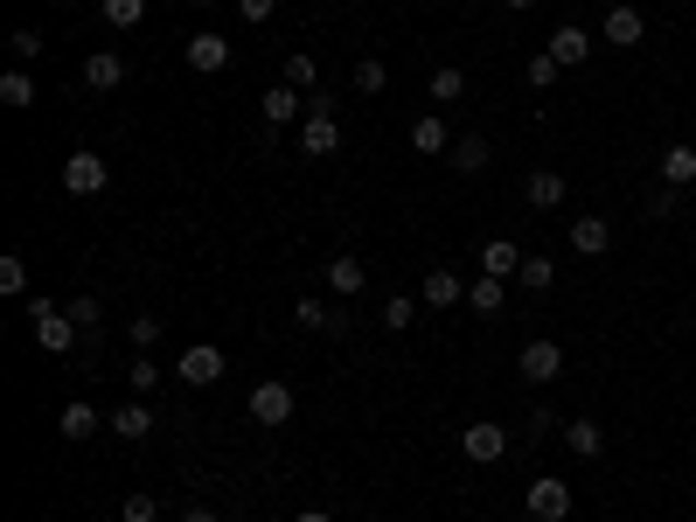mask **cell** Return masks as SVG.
<instances>
[{
  "label": "cell",
  "mask_w": 696,
  "mask_h": 522,
  "mask_svg": "<svg viewBox=\"0 0 696 522\" xmlns=\"http://www.w3.org/2000/svg\"><path fill=\"white\" fill-rule=\"evenodd\" d=\"M28 334L43 342V356H70L84 328L70 321V307H49V300H35V307H28Z\"/></svg>",
  "instance_id": "6da1fadb"
},
{
  "label": "cell",
  "mask_w": 696,
  "mask_h": 522,
  "mask_svg": "<svg viewBox=\"0 0 696 522\" xmlns=\"http://www.w3.org/2000/svg\"><path fill=\"white\" fill-rule=\"evenodd\" d=\"M251 418L266 425V432H279V425H293V412H299V398H293V383H279V377H266V383H251Z\"/></svg>",
  "instance_id": "7a4b0ae2"
},
{
  "label": "cell",
  "mask_w": 696,
  "mask_h": 522,
  "mask_svg": "<svg viewBox=\"0 0 696 522\" xmlns=\"http://www.w3.org/2000/svg\"><path fill=\"white\" fill-rule=\"evenodd\" d=\"M105 189H111V161L105 154H63V195L91 202V195H105Z\"/></svg>",
  "instance_id": "3957f363"
},
{
  "label": "cell",
  "mask_w": 696,
  "mask_h": 522,
  "mask_svg": "<svg viewBox=\"0 0 696 522\" xmlns=\"http://www.w3.org/2000/svg\"><path fill=\"white\" fill-rule=\"evenodd\" d=\"M223 369H231V363H223V348H216V342H188V348H181V363H175V377H181V383H196V390H216V383H223Z\"/></svg>",
  "instance_id": "277c9868"
},
{
  "label": "cell",
  "mask_w": 696,
  "mask_h": 522,
  "mask_svg": "<svg viewBox=\"0 0 696 522\" xmlns=\"http://www.w3.org/2000/svg\"><path fill=\"white\" fill-rule=\"evenodd\" d=\"M299 154H314V161H328V154H342V119H334L328 105H314L307 119H299Z\"/></svg>",
  "instance_id": "5b68a950"
},
{
  "label": "cell",
  "mask_w": 696,
  "mask_h": 522,
  "mask_svg": "<svg viewBox=\"0 0 696 522\" xmlns=\"http://www.w3.org/2000/svg\"><path fill=\"white\" fill-rule=\"evenodd\" d=\"M522 509H530L536 522H564V515H571V481L536 474V481H530V495H522Z\"/></svg>",
  "instance_id": "8992f818"
},
{
  "label": "cell",
  "mask_w": 696,
  "mask_h": 522,
  "mask_svg": "<svg viewBox=\"0 0 696 522\" xmlns=\"http://www.w3.org/2000/svg\"><path fill=\"white\" fill-rule=\"evenodd\" d=\"M460 453L474 460V467H495V460H509V432H502L495 418H481V425H467V432H460Z\"/></svg>",
  "instance_id": "52a82bcc"
},
{
  "label": "cell",
  "mask_w": 696,
  "mask_h": 522,
  "mask_svg": "<svg viewBox=\"0 0 696 522\" xmlns=\"http://www.w3.org/2000/svg\"><path fill=\"white\" fill-rule=\"evenodd\" d=\"M181 56H188V70H202V78H216V70H231V43H223L216 28H196L181 43Z\"/></svg>",
  "instance_id": "ba28073f"
},
{
  "label": "cell",
  "mask_w": 696,
  "mask_h": 522,
  "mask_svg": "<svg viewBox=\"0 0 696 522\" xmlns=\"http://www.w3.org/2000/svg\"><path fill=\"white\" fill-rule=\"evenodd\" d=\"M516 369H522V377H530V383H551V377H564V348L551 342V334H536V342H522Z\"/></svg>",
  "instance_id": "9c48e42d"
},
{
  "label": "cell",
  "mask_w": 696,
  "mask_h": 522,
  "mask_svg": "<svg viewBox=\"0 0 696 522\" xmlns=\"http://www.w3.org/2000/svg\"><path fill=\"white\" fill-rule=\"evenodd\" d=\"M418 300H425V313H446V307H460V300H467V278H460L453 265H432V272H425V286H418Z\"/></svg>",
  "instance_id": "30bf717a"
},
{
  "label": "cell",
  "mask_w": 696,
  "mask_h": 522,
  "mask_svg": "<svg viewBox=\"0 0 696 522\" xmlns=\"http://www.w3.org/2000/svg\"><path fill=\"white\" fill-rule=\"evenodd\" d=\"M105 432H111V439H126V446H140L146 432H154V404H146V398H126L119 412L105 418Z\"/></svg>",
  "instance_id": "8fae6325"
},
{
  "label": "cell",
  "mask_w": 696,
  "mask_h": 522,
  "mask_svg": "<svg viewBox=\"0 0 696 522\" xmlns=\"http://www.w3.org/2000/svg\"><path fill=\"white\" fill-rule=\"evenodd\" d=\"M641 35H648V14L641 8H613L606 28H599V43H606V49H641Z\"/></svg>",
  "instance_id": "7c38bea8"
},
{
  "label": "cell",
  "mask_w": 696,
  "mask_h": 522,
  "mask_svg": "<svg viewBox=\"0 0 696 522\" xmlns=\"http://www.w3.org/2000/svg\"><path fill=\"white\" fill-rule=\"evenodd\" d=\"M98 425H105V418H98V404H84V398H70V404H63V412H56V432H63L70 446H84V439H98Z\"/></svg>",
  "instance_id": "4fadbf2b"
},
{
  "label": "cell",
  "mask_w": 696,
  "mask_h": 522,
  "mask_svg": "<svg viewBox=\"0 0 696 522\" xmlns=\"http://www.w3.org/2000/svg\"><path fill=\"white\" fill-rule=\"evenodd\" d=\"M592 43H599V35L592 28H578V22H564L557 35H551V43H543V49H551L557 56V63L564 70H578V63H586V56H592Z\"/></svg>",
  "instance_id": "5bb4252c"
},
{
  "label": "cell",
  "mask_w": 696,
  "mask_h": 522,
  "mask_svg": "<svg viewBox=\"0 0 696 522\" xmlns=\"http://www.w3.org/2000/svg\"><path fill=\"white\" fill-rule=\"evenodd\" d=\"M522 195H530V210H564V195H571V181H564L557 167H536V175L522 181Z\"/></svg>",
  "instance_id": "9a60e30c"
},
{
  "label": "cell",
  "mask_w": 696,
  "mask_h": 522,
  "mask_svg": "<svg viewBox=\"0 0 696 522\" xmlns=\"http://www.w3.org/2000/svg\"><path fill=\"white\" fill-rule=\"evenodd\" d=\"M84 84H91V91H119V84H126V56H119V49H91V56H84Z\"/></svg>",
  "instance_id": "2e32d148"
},
{
  "label": "cell",
  "mask_w": 696,
  "mask_h": 522,
  "mask_svg": "<svg viewBox=\"0 0 696 522\" xmlns=\"http://www.w3.org/2000/svg\"><path fill=\"white\" fill-rule=\"evenodd\" d=\"M606 245H613V223L606 216H571V251L578 258H606Z\"/></svg>",
  "instance_id": "e0dca14e"
},
{
  "label": "cell",
  "mask_w": 696,
  "mask_h": 522,
  "mask_svg": "<svg viewBox=\"0 0 696 522\" xmlns=\"http://www.w3.org/2000/svg\"><path fill=\"white\" fill-rule=\"evenodd\" d=\"M481 272H487V278H516V272H522L516 237H487V245H481Z\"/></svg>",
  "instance_id": "ac0fdd59"
},
{
  "label": "cell",
  "mask_w": 696,
  "mask_h": 522,
  "mask_svg": "<svg viewBox=\"0 0 696 522\" xmlns=\"http://www.w3.org/2000/svg\"><path fill=\"white\" fill-rule=\"evenodd\" d=\"M369 286V272H363V258H328V293H342V300H355V293Z\"/></svg>",
  "instance_id": "d6986e66"
},
{
  "label": "cell",
  "mask_w": 696,
  "mask_h": 522,
  "mask_svg": "<svg viewBox=\"0 0 696 522\" xmlns=\"http://www.w3.org/2000/svg\"><path fill=\"white\" fill-rule=\"evenodd\" d=\"M564 446H571L578 460H599L606 453V432H599V418H564Z\"/></svg>",
  "instance_id": "ffe728a7"
},
{
  "label": "cell",
  "mask_w": 696,
  "mask_h": 522,
  "mask_svg": "<svg viewBox=\"0 0 696 522\" xmlns=\"http://www.w3.org/2000/svg\"><path fill=\"white\" fill-rule=\"evenodd\" d=\"M293 321L307 328V334H342V328H349V313H342V307H321V300H299V307H293Z\"/></svg>",
  "instance_id": "44dd1931"
},
{
  "label": "cell",
  "mask_w": 696,
  "mask_h": 522,
  "mask_svg": "<svg viewBox=\"0 0 696 522\" xmlns=\"http://www.w3.org/2000/svg\"><path fill=\"white\" fill-rule=\"evenodd\" d=\"M411 146H418V154H453V126H446L439 111H425V119L411 126Z\"/></svg>",
  "instance_id": "7402d4cb"
},
{
  "label": "cell",
  "mask_w": 696,
  "mask_h": 522,
  "mask_svg": "<svg viewBox=\"0 0 696 522\" xmlns=\"http://www.w3.org/2000/svg\"><path fill=\"white\" fill-rule=\"evenodd\" d=\"M299 111H314L307 91H293V84H272L266 91V126H286V119H299Z\"/></svg>",
  "instance_id": "603a6c76"
},
{
  "label": "cell",
  "mask_w": 696,
  "mask_h": 522,
  "mask_svg": "<svg viewBox=\"0 0 696 522\" xmlns=\"http://www.w3.org/2000/svg\"><path fill=\"white\" fill-rule=\"evenodd\" d=\"M662 181H669V189H689V181H696V146H683V140L662 146Z\"/></svg>",
  "instance_id": "cb8c5ba5"
},
{
  "label": "cell",
  "mask_w": 696,
  "mask_h": 522,
  "mask_svg": "<svg viewBox=\"0 0 696 522\" xmlns=\"http://www.w3.org/2000/svg\"><path fill=\"white\" fill-rule=\"evenodd\" d=\"M467 307H474V313H502V307H509V278H474V286H467Z\"/></svg>",
  "instance_id": "d4e9b609"
},
{
  "label": "cell",
  "mask_w": 696,
  "mask_h": 522,
  "mask_svg": "<svg viewBox=\"0 0 696 522\" xmlns=\"http://www.w3.org/2000/svg\"><path fill=\"white\" fill-rule=\"evenodd\" d=\"M286 84H293V91H314V105H328V98H321V63H314L307 49L286 56Z\"/></svg>",
  "instance_id": "484cf974"
},
{
  "label": "cell",
  "mask_w": 696,
  "mask_h": 522,
  "mask_svg": "<svg viewBox=\"0 0 696 522\" xmlns=\"http://www.w3.org/2000/svg\"><path fill=\"white\" fill-rule=\"evenodd\" d=\"M0 105H8V111H28V105H35V78H28L22 63L0 70Z\"/></svg>",
  "instance_id": "4316f807"
},
{
  "label": "cell",
  "mask_w": 696,
  "mask_h": 522,
  "mask_svg": "<svg viewBox=\"0 0 696 522\" xmlns=\"http://www.w3.org/2000/svg\"><path fill=\"white\" fill-rule=\"evenodd\" d=\"M425 91H432V105H453V98H467V70H460V63H439Z\"/></svg>",
  "instance_id": "83f0119b"
},
{
  "label": "cell",
  "mask_w": 696,
  "mask_h": 522,
  "mask_svg": "<svg viewBox=\"0 0 696 522\" xmlns=\"http://www.w3.org/2000/svg\"><path fill=\"white\" fill-rule=\"evenodd\" d=\"M418 307H425V300H418V293H390V300H384V328H390V334H404V328H418Z\"/></svg>",
  "instance_id": "f1b7e54d"
},
{
  "label": "cell",
  "mask_w": 696,
  "mask_h": 522,
  "mask_svg": "<svg viewBox=\"0 0 696 522\" xmlns=\"http://www.w3.org/2000/svg\"><path fill=\"white\" fill-rule=\"evenodd\" d=\"M98 14H105V28H140L146 22V0H98Z\"/></svg>",
  "instance_id": "f546056e"
},
{
  "label": "cell",
  "mask_w": 696,
  "mask_h": 522,
  "mask_svg": "<svg viewBox=\"0 0 696 522\" xmlns=\"http://www.w3.org/2000/svg\"><path fill=\"white\" fill-rule=\"evenodd\" d=\"M446 161H453L460 175H481V167H487V140H481V133H460V140H453V154H446Z\"/></svg>",
  "instance_id": "4dcf8cb0"
},
{
  "label": "cell",
  "mask_w": 696,
  "mask_h": 522,
  "mask_svg": "<svg viewBox=\"0 0 696 522\" xmlns=\"http://www.w3.org/2000/svg\"><path fill=\"white\" fill-rule=\"evenodd\" d=\"M355 91H363V98H384V91H390L384 56H363V63H355Z\"/></svg>",
  "instance_id": "1f68e13d"
},
{
  "label": "cell",
  "mask_w": 696,
  "mask_h": 522,
  "mask_svg": "<svg viewBox=\"0 0 696 522\" xmlns=\"http://www.w3.org/2000/svg\"><path fill=\"white\" fill-rule=\"evenodd\" d=\"M516 278H522V293H551V286H557V265L536 251V258H522V272H516Z\"/></svg>",
  "instance_id": "d6a6232c"
},
{
  "label": "cell",
  "mask_w": 696,
  "mask_h": 522,
  "mask_svg": "<svg viewBox=\"0 0 696 522\" xmlns=\"http://www.w3.org/2000/svg\"><path fill=\"white\" fill-rule=\"evenodd\" d=\"M126 342H133L140 356H154V342H161V321H154V313H133V321H126Z\"/></svg>",
  "instance_id": "836d02e7"
},
{
  "label": "cell",
  "mask_w": 696,
  "mask_h": 522,
  "mask_svg": "<svg viewBox=\"0 0 696 522\" xmlns=\"http://www.w3.org/2000/svg\"><path fill=\"white\" fill-rule=\"evenodd\" d=\"M154 383H161L154 356H133V369H126V390H133V398H154Z\"/></svg>",
  "instance_id": "e575fe53"
},
{
  "label": "cell",
  "mask_w": 696,
  "mask_h": 522,
  "mask_svg": "<svg viewBox=\"0 0 696 522\" xmlns=\"http://www.w3.org/2000/svg\"><path fill=\"white\" fill-rule=\"evenodd\" d=\"M0 293H8V300H22V293H28V265H22V258H0Z\"/></svg>",
  "instance_id": "d590c367"
},
{
  "label": "cell",
  "mask_w": 696,
  "mask_h": 522,
  "mask_svg": "<svg viewBox=\"0 0 696 522\" xmlns=\"http://www.w3.org/2000/svg\"><path fill=\"white\" fill-rule=\"evenodd\" d=\"M8 49H14V63L28 70L35 56H43V28H14V35H8Z\"/></svg>",
  "instance_id": "8d00e7d4"
},
{
  "label": "cell",
  "mask_w": 696,
  "mask_h": 522,
  "mask_svg": "<svg viewBox=\"0 0 696 522\" xmlns=\"http://www.w3.org/2000/svg\"><path fill=\"white\" fill-rule=\"evenodd\" d=\"M557 78H564V63H557L551 49H536V56H530V84H536V91H551Z\"/></svg>",
  "instance_id": "74e56055"
},
{
  "label": "cell",
  "mask_w": 696,
  "mask_h": 522,
  "mask_svg": "<svg viewBox=\"0 0 696 522\" xmlns=\"http://www.w3.org/2000/svg\"><path fill=\"white\" fill-rule=\"evenodd\" d=\"M675 210H683V189H669V181H662V189H654V195H648V216H654V223H662V216H675Z\"/></svg>",
  "instance_id": "f35d334b"
},
{
  "label": "cell",
  "mask_w": 696,
  "mask_h": 522,
  "mask_svg": "<svg viewBox=\"0 0 696 522\" xmlns=\"http://www.w3.org/2000/svg\"><path fill=\"white\" fill-rule=\"evenodd\" d=\"M119 515H126V522H161V501H154V495H126Z\"/></svg>",
  "instance_id": "ab89813d"
},
{
  "label": "cell",
  "mask_w": 696,
  "mask_h": 522,
  "mask_svg": "<svg viewBox=\"0 0 696 522\" xmlns=\"http://www.w3.org/2000/svg\"><path fill=\"white\" fill-rule=\"evenodd\" d=\"M237 14H244V22H251V28H266L272 14H279V0H237Z\"/></svg>",
  "instance_id": "60d3db41"
},
{
  "label": "cell",
  "mask_w": 696,
  "mask_h": 522,
  "mask_svg": "<svg viewBox=\"0 0 696 522\" xmlns=\"http://www.w3.org/2000/svg\"><path fill=\"white\" fill-rule=\"evenodd\" d=\"M70 321H78L84 334H98V300H91V293H84V300H70Z\"/></svg>",
  "instance_id": "b9f144b4"
},
{
  "label": "cell",
  "mask_w": 696,
  "mask_h": 522,
  "mask_svg": "<svg viewBox=\"0 0 696 522\" xmlns=\"http://www.w3.org/2000/svg\"><path fill=\"white\" fill-rule=\"evenodd\" d=\"M181 522H223V515L210 509V501H188V509H181Z\"/></svg>",
  "instance_id": "7bdbcfd3"
},
{
  "label": "cell",
  "mask_w": 696,
  "mask_h": 522,
  "mask_svg": "<svg viewBox=\"0 0 696 522\" xmlns=\"http://www.w3.org/2000/svg\"><path fill=\"white\" fill-rule=\"evenodd\" d=\"M293 522H334V515H328V509H299Z\"/></svg>",
  "instance_id": "ee69618b"
},
{
  "label": "cell",
  "mask_w": 696,
  "mask_h": 522,
  "mask_svg": "<svg viewBox=\"0 0 696 522\" xmlns=\"http://www.w3.org/2000/svg\"><path fill=\"white\" fill-rule=\"evenodd\" d=\"M502 8H516V14H522V8H536V0H502Z\"/></svg>",
  "instance_id": "f6af8a7d"
},
{
  "label": "cell",
  "mask_w": 696,
  "mask_h": 522,
  "mask_svg": "<svg viewBox=\"0 0 696 522\" xmlns=\"http://www.w3.org/2000/svg\"><path fill=\"white\" fill-rule=\"evenodd\" d=\"M188 8H210V0H188Z\"/></svg>",
  "instance_id": "bcb514c9"
},
{
  "label": "cell",
  "mask_w": 696,
  "mask_h": 522,
  "mask_svg": "<svg viewBox=\"0 0 696 522\" xmlns=\"http://www.w3.org/2000/svg\"><path fill=\"white\" fill-rule=\"evenodd\" d=\"M70 8H84V0H70Z\"/></svg>",
  "instance_id": "7dc6e473"
}]
</instances>
